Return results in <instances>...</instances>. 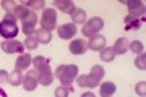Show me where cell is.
Here are the masks:
<instances>
[{"mask_svg":"<svg viewBox=\"0 0 146 97\" xmlns=\"http://www.w3.org/2000/svg\"><path fill=\"white\" fill-rule=\"evenodd\" d=\"M0 36L5 41L15 39L18 36V24H16V18L13 13H5L3 20L0 21Z\"/></svg>","mask_w":146,"mask_h":97,"instance_id":"6da1fadb","label":"cell"},{"mask_svg":"<svg viewBox=\"0 0 146 97\" xmlns=\"http://www.w3.org/2000/svg\"><path fill=\"white\" fill-rule=\"evenodd\" d=\"M55 78H58V81L62 86H70L76 76H78V67L76 65H60L55 70Z\"/></svg>","mask_w":146,"mask_h":97,"instance_id":"7a4b0ae2","label":"cell"},{"mask_svg":"<svg viewBox=\"0 0 146 97\" xmlns=\"http://www.w3.org/2000/svg\"><path fill=\"white\" fill-rule=\"evenodd\" d=\"M102 28H104V20L99 18V16H94V18L88 20L83 24V28H81V34H84L86 37L91 39V37L98 36V32H101Z\"/></svg>","mask_w":146,"mask_h":97,"instance_id":"3957f363","label":"cell"},{"mask_svg":"<svg viewBox=\"0 0 146 97\" xmlns=\"http://www.w3.org/2000/svg\"><path fill=\"white\" fill-rule=\"evenodd\" d=\"M39 24H41L42 29L52 32L57 28V11H55V8H44L41 20H39Z\"/></svg>","mask_w":146,"mask_h":97,"instance_id":"277c9868","label":"cell"},{"mask_svg":"<svg viewBox=\"0 0 146 97\" xmlns=\"http://www.w3.org/2000/svg\"><path fill=\"white\" fill-rule=\"evenodd\" d=\"M23 87H25V91L28 92H33L34 89L37 87V84H39V73H37V70H29V71H26V75L23 76Z\"/></svg>","mask_w":146,"mask_h":97,"instance_id":"5b68a950","label":"cell"},{"mask_svg":"<svg viewBox=\"0 0 146 97\" xmlns=\"http://www.w3.org/2000/svg\"><path fill=\"white\" fill-rule=\"evenodd\" d=\"M2 47V50L5 52V53H25V44L20 41H16V39H10V41H3L0 44Z\"/></svg>","mask_w":146,"mask_h":97,"instance_id":"8992f818","label":"cell"},{"mask_svg":"<svg viewBox=\"0 0 146 97\" xmlns=\"http://www.w3.org/2000/svg\"><path fill=\"white\" fill-rule=\"evenodd\" d=\"M37 21H39V20H37L36 11H31V13L26 16V20L21 21V23H23V24H21L23 32L28 34V36H33V34H34V31L37 29Z\"/></svg>","mask_w":146,"mask_h":97,"instance_id":"52a82bcc","label":"cell"},{"mask_svg":"<svg viewBox=\"0 0 146 97\" xmlns=\"http://www.w3.org/2000/svg\"><path fill=\"white\" fill-rule=\"evenodd\" d=\"M76 26L73 24V23H65V24L58 26L57 28V34L60 39H63V41H68V39H72L75 34H76Z\"/></svg>","mask_w":146,"mask_h":97,"instance_id":"ba28073f","label":"cell"},{"mask_svg":"<svg viewBox=\"0 0 146 97\" xmlns=\"http://www.w3.org/2000/svg\"><path fill=\"white\" fill-rule=\"evenodd\" d=\"M127 7H128V11H130V16H141L145 15V3L140 2V0H130V2H125Z\"/></svg>","mask_w":146,"mask_h":97,"instance_id":"9c48e42d","label":"cell"},{"mask_svg":"<svg viewBox=\"0 0 146 97\" xmlns=\"http://www.w3.org/2000/svg\"><path fill=\"white\" fill-rule=\"evenodd\" d=\"M76 82H78V87H89V89H93V87H98L101 84L98 79H94L91 75H80L76 76Z\"/></svg>","mask_w":146,"mask_h":97,"instance_id":"30bf717a","label":"cell"},{"mask_svg":"<svg viewBox=\"0 0 146 97\" xmlns=\"http://www.w3.org/2000/svg\"><path fill=\"white\" fill-rule=\"evenodd\" d=\"M33 63V57L29 53H21L15 60V70L18 71H26V68Z\"/></svg>","mask_w":146,"mask_h":97,"instance_id":"8fae6325","label":"cell"},{"mask_svg":"<svg viewBox=\"0 0 146 97\" xmlns=\"http://www.w3.org/2000/svg\"><path fill=\"white\" fill-rule=\"evenodd\" d=\"M86 50H88V42L84 39H75L70 44V52L73 55H83Z\"/></svg>","mask_w":146,"mask_h":97,"instance_id":"7c38bea8","label":"cell"},{"mask_svg":"<svg viewBox=\"0 0 146 97\" xmlns=\"http://www.w3.org/2000/svg\"><path fill=\"white\" fill-rule=\"evenodd\" d=\"M39 84H42V86H50L54 81V73L52 70H50V67H46L42 68V70H39Z\"/></svg>","mask_w":146,"mask_h":97,"instance_id":"4fadbf2b","label":"cell"},{"mask_svg":"<svg viewBox=\"0 0 146 97\" xmlns=\"http://www.w3.org/2000/svg\"><path fill=\"white\" fill-rule=\"evenodd\" d=\"M54 8H58V10L63 11V13L72 15L73 11H75V8H76V5L73 3L72 0H55V2H54Z\"/></svg>","mask_w":146,"mask_h":97,"instance_id":"5bb4252c","label":"cell"},{"mask_svg":"<svg viewBox=\"0 0 146 97\" xmlns=\"http://www.w3.org/2000/svg\"><path fill=\"white\" fill-rule=\"evenodd\" d=\"M128 46H130V41L127 39V37H120V39H117L114 44V47H112V50H114L115 55H123L127 50H128Z\"/></svg>","mask_w":146,"mask_h":97,"instance_id":"9a60e30c","label":"cell"},{"mask_svg":"<svg viewBox=\"0 0 146 97\" xmlns=\"http://www.w3.org/2000/svg\"><path fill=\"white\" fill-rule=\"evenodd\" d=\"M106 47V37L101 36V34H98V36H94L89 39L88 42V49H91V50H102Z\"/></svg>","mask_w":146,"mask_h":97,"instance_id":"2e32d148","label":"cell"},{"mask_svg":"<svg viewBox=\"0 0 146 97\" xmlns=\"http://www.w3.org/2000/svg\"><path fill=\"white\" fill-rule=\"evenodd\" d=\"M115 91H117V87H115L114 82H110V81H106V82H102V84H99L101 97H112L115 94Z\"/></svg>","mask_w":146,"mask_h":97,"instance_id":"e0dca14e","label":"cell"},{"mask_svg":"<svg viewBox=\"0 0 146 97\" xmlns=\"http://www.w3.org/2000/svg\"><path fill=\"white\" fill-rule=\"evenodd\" d=\"M33 36L36 37V41L39 42V44H49V42L52 41V34L49 32V31L42 29V28H39V29L34 31V34Z\"/></svg>","mask_w":146,"mask_h":97,"instance_id":"ac0fdd59","label":"cell"},{"mask_svg":"<svg viewBox=\"0 0 146 97\" xmlns=\"http://www.w3.org/2000/svg\"><path fill=\"white\" fill-rule=\"evenodd\" d=\"M72 23L75 26L84 24V23H86V11H84L83 8H75V11L72 13Z\"/></svg>","mask_w":146,"mask_h":97,"instance_id":"d6986e66","label":"cell"},{"mask_svg":"<svg viewBox=\"0 0 146 97\" xmlns=\"http://www.w3.org/2000/svg\"><path fill=\"white\" fill-rule=\"evenodd\" d=\"M141 28V21L138 20V18H135V16H127L125 18V29L127 31H130V29H135L138 31Z\"/></svg>","mask_w":146,"mask_h":97,"instance_id":"ffe728a7","label":"cell"},{"mask_svg":"<svg viewBox=\"0 0 146 97\" xmlns=\"http://www.w3.org/2000/svg\"><path fill=\"white\" fill-rule=\"evenodd\" d=\"M31 13V10L29 8H26L25 5H16L15 11H13V15H15L16 20H20V21H25L26 20V16Z\"/></svg>","mask_w":146,"mask_h":97,"instance_id":"44dd1931","label":"cell"},{"mask_svg":"<svg viewBox=\"0 0 146 97\" xmlns=\"http://www.w3.org/2000/svg\"><path fill=\"white\" fill-rule=\"evenodd\" d=\"M33 65H34V68L39 71V70H42V68L50 67V60H49V58H46V57L37 55L36 58H33Z\"/></svg>","mask_w":146,"mask_h":97,"instance_id":"7402d4cb","label":"cell"},{"mask_svg":"<svg viewBox=\"0 0 146 97\" xmlns=\"http://www.w3.org/2000/svg\"><path fill=\"white\" fill-rule=\"evenodd\" d=\"M23 5L26 7V8H29L31 11H36V10H44L46 8V3L42 2V0H28V2H25Z\"/></svg>","mask_w":146,"mask_h":97,"instance_id":"603a6c76","label":"cell"},{"mask_svg":"<svg viewBox=\"0 0 146 97\" xmlns=\"http://www.w3.org/2000/svg\"><path fill=\"white\" fill-rule=\"evenodd\" d=\"M8 82L11 86H20L23 82V75L18 70H13V73H8Z\"/></svg>","mask_w":146,"mask_h":97,"instance_id":"cb8c5ba5","label":"cell"},{"mask_svg":"<svg viewBox=\"0 0 146 97\" xmlns=\"http://www.w3.org/2000/svg\"><path fill=\"white\" fill-rule=\"evenodd\" d=\"M99 57H101V60H104V61H114L115 60V53L112 50V47H104L101 50Z\"/></svg>","mask_w":146,"mask_h":97,"instance_id":"d4e9b609","label":"cell"},{"mask_svg":"<svg viewBox=\"0 0 146 97\" xmlns=\"http://www.w3.org/2000/svg\"><path fill=\"white\" fill-rule=\"evenodd\" d=\"M104 75H106V71L101 65H94V67L91 68V76H93L94 79H98L99 82H101V79L104 78Z\"/></svg>","mask_w":146,"mask_h":97,"instance_id":"484cf974","label":"cell"},{"mask_svg":"<svg viewBox=\"0 0 146 97\" xmlns=\"http://www.w3.org/2000/svg\"><path fill=\"white\" fill-rule=\"evenodd\" d=\"M72 92H73L72 84H70V86H58L57 89H55V97H68Z\"/></svg>","mask_w":146,"mask_h":97,"instance_id":"4316f807","label":"cell"},{"mask_svg":"<svg viewBox=\"0 0 146 97\" xmlns=\"http://www.w3.org/2000/svg\"><path fill=\"white\" fill-rule=\"evenodd\" d=\"M128 50H131V52H135V53H143L145 52V46H143V42H140V41H133V42H130V46H128Z\"/></svg>","mask_w":146,"mask_h":97,"instance_id":"83f0119b","label":"cell"},{"mask_svg":"<svg viewBox=\"0 0 146 97\" xmlns=\"http://www.w3.org/2000/svg\"><path fill=\"white\" fill-rule=\"evenodd\" d=\"M135 67L138 68V70H143V71L146 70V53H145V52H143V53H140V55H136Z\"/></svg>","mask_w":146,"mask_h":97,"instance_id":"f1b7e54d","label":"cell"},{"mask_svg":"<svg viewBox=\"0 0 146 97\" xmlns=\"http://www.w3.org/2000/svg\"><path fill=\"white\" fill-rule=\"evenodd\" d=\"M37 46H39V42L36 41V37H34V36H26V41H25V49L34 50V49H37Z\"/></svg>","mask_w":146,"mask_h":97,"instance_id":"f546056e","label":"cell"},{"mask_svg":"<svg viewBox=\"0 0 146 97\" xmlns=\"http://www.w3.org/2000/svg\"><path fill=\"white\" fill-rule=\"evenodd\" d=\"M2 8H5L7 13H13L16 8V3L11 0H2Z\"/></svg>","mask_w":146,"mask_h":97,"instance_id":"4dcf8cb0","label":"cell"},{"mask_svg":"<svg viewBox=\"0 0 146 97\" xmlns=\"http://www.w3.org/2000/svg\"><path fill=\"white\" fill-rule=\"evenodd\" d=\"M135 91H136V94L140 97H145L146 96V82L145 81H141V82H138L135 86Z\"/></svg>","mask_w":146,"mask_h":97,"instance_id":"1f68e13d","label":"cell"},{"mask_svg":"<svg viewBox=\"0 0 146 97\" xmlns=\"http://www.w3.org/2000/svg\"><path fill=\"white\" fill-rule=\"evenodd\" d=\"M5 82H8V71L0 70V86H3Z\"/></svg>","mask_w":146,"mask_h":97,"instance_id":"d6a6232c","label":"cell"},{"mask_svg":"<svg viewBox=\"0 0 146 97\" xmlns=\"http://www.w3.org/2000/svg\"><path fill=\"white\" fill-rule=\"evenodd\" d=\"M81 97H96V96L93 92H84V94H81Z\"/></svg>","mask_w":146,"mask_h":97,"instance_id":"836d02e7","label":"cell"},{"mask_svg":"<svg viewBox=\"0 0 146 97\" xmlns=\"http://www.w3.org/2000/svg\"><path fill=\"white\" fill-rule=\"evenodd\" d=\"M0 97H8V94L5 92V89H2V87H0Z\"/></svg>","mask_w":146,"mask_h":97,"instance_id":"e575fe53","label":"cell"}]
</instances>
